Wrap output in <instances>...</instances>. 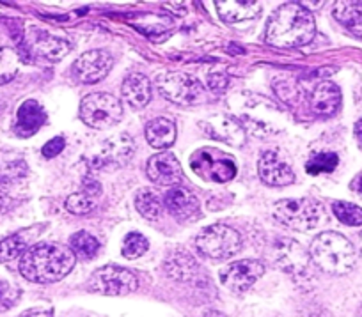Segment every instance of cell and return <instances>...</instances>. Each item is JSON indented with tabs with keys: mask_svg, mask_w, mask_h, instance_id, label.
<instances>
[{
	"mask_svg": "<svg viewBox=\"0 0 362 317\" xmlns=\"http://www.w3.org/2000/svg\"><path fill=\"white\" fill-rule=\"evenodd\" d=\"M316 23L311 13L300 4H283L272 13L267 23V43L277 48H298L311 43Z\"/></svg>",
	"mask_w": 362,
	"mask_h": 317,
	"instance_id": "cell-1",
	"label": "cell"
},
{
	"mask_svg": "<svg viewBox=\"0 0 362 317\" xmlns=\"http://www.w3.org/2000/svg\"><path fill=\"white\" fill-rule=\"evenodd\" d=\"M75 256L68 246L40 243L27 250L20 259V273L34 284H54L68 277L75 266Z\"/></svg>",
	"mask_w": 362,
	"mask_h": 317,
	"instance_id": "cell-2",
	"label": "cell"
},
{
	"mask_svg": "<svg viewBox=\"0 0 362 317\" xmlns=\"http://www.w3.org/2000/svg\"><path fill=\"white\" fill-rule=\"evenodd\" d=\"M313 263L330 275H346L357 263V252L344 236L337 232H323L309 246Z\"/></svg>",
	"mask_w": 362,
	"mask_h": 317,
	"instance_id": "cell-3",
	"label": "cell"
},
{
	"mask_svg": "<svg viewBox=\"0 0 362 317\" xmlns=\"http://www.w3.org/2000/svg\"><path fill=\"white\" fill-rule=\"evenodd\" d=\"M236 119L245 131H252L257 137L274 135L283 128V112L279 107L257 94H245L240 100Z\"/></svg>",
	"mask_w": 362,
	"mask_h": 317,
	"instance_id": "cell-4",
	"label": "cell"
},
{
	"mask_svg": "<svg viewBox=\"0 0 362 317\" xmlns=\"http://www.w3.org/2000/svg\"><path fill=\"white\" fill-rule=\"evenodd\" d=\"M274 217L293 231H311L325 220V209L313 198H284L274 208Z\"/></svg>",
	"mask_w": 362,
	"mask_h": 317,
	"instance_id": "cell-5",
	"label": "cell"
},
{
	"mask_svg": "<svg viewBox=\"0 0 362 317\" xmlns=\"http://www.w3.org/2000/svg\"><path fill=\"white\" fill-rule=\"evenodd\" d=\"M80 119L95 130H109L123 119V104L109 92H93L80 103Z\"/></svg>",
	"mask_w": 362,
	"mask_h": 317,
	"instance_id": "cell-6",
	"label": "cell"
},
{
	"mask_svg": "<svg viewBox=\"0 0 362 317\" xmlns=\"http://www.w3.org/2000/svg\"><path fill=\"white\" fill-rule=\"evenodd\" d=\"M196 249L206 259L226 261L242 250V238L229 225L215 224L199 232L196 238Z\"/></svg>",
	"mask_w": 362,
	"mask_h": 317,
	"instance_id": "cell-7",
	"label": "cell"
},
{
	"mask_svg": "<svg viewBox=\"0 0 362 317\" xmlns=\"http://www.w3.org/2000/svg\"><path fill=\"white\" fill-rule=\"evenodd\" d=\"M139 280L134 271L121 266H103L90 277L89 289L107 296H124L137 289Z\"/></svg>",
	"mask_w": 362,
	"mask_h": 317,
	"instance_id": "cell-8",
	"label": "cell"
},
{
	"mask_svg": "<svg viewBox=\"0 0 362 317\" xmlns=\"http://www.w3.org/2000/svg\"><path fill=\"white\" fill-rule=\"evenodd\" d=\"M156 89L163 97L177 104H194L203 94L199 80L187 73L169 71L156 78Z\"/></svg>",
	"mask_w": 362,
	"mask_h": 317,
	"instance_id": "cell-9",
	"label": "cell"
},
{
	"mask_svg": "<svg viewBox=\"0 0 362 317\" xmlns=\"http://www.w3.org/2000/svg\"><path fill=\"white\" fill-rule=\"evenodd\" d=\"M274 256H276L277 266L293 278H305L311 273V253L295 239H277L274 245Z\"/></svg>",
	"mask_w": 362,
	"mask_h": 317,
	"instance_id": "cell-10",
	"label": "cell"
},
{
	"mask_svg": "<svg viewBox=\"0 0 362 317\" xmlns=\"http://www.w3.org/2000/svg\"><path fill=\"white\" fill-rule=\"evenodd\" d=\"M264 273V264L256 259H242L228 264L221 271V282L233 292H243L252 287Z\"/></svg>",
	"mask_w": 362,
	"mask_h": 317,
	"instance_id": "cell-11",
	"label": "cell"
},
{
	"mask_svg": "<svg viewBox=\"0 0 362 317\" xmlns=\"http://www.w3.org/2000/svg\"><path fill=\"white\" fill-rule=\"evenodd\" d=\"M190 167L197 176L206 181H214V183H228L238 172L233 160L217 158L214 152L206 151V149H201L192 156Z\"/></svg>",
	"mask_w": 362,
	"mask_h": 317,
	"instance_id": "cell-12",
	"label": "cell"
},
{
	"mask_svg": "<svg viewBox=\"0 0 362 317\" xmlns=\"http://www.w3.org/2000/svg\"><path fill=\"white\" fill-rule=\"evenodd\" d=\"M199 128L215 140H221L224 144L233 145V148H242L247 140L245 128L240 124L236 117L228 116V114L210 116L208 119L201 121Z\"/></svg>",
	"mask_w": 362,
	"mask_h": 317,
	"instance_id": "cell-13",
	"label": "cell"
},
{
	"mask_svg": "<svg viewBox=\"0 0 362 317\" xmlns=\"http://www.w3.org/2000/svg\"><path fill=\"white\" fill-rule=\"evenodd\" d=\"M114 66V59L105 50H89L73 64V75L83 83H96L105 78Z\"/></svg>",
	"mask_w": 362,
	"mask_h": 317,
	"instance_id": "cell-14",
	"label": "cell"
},
{
	"mask_svg": "<svg viewBox=\"0 0 362 317\" xmlns=\"http://www.w3.org/2000/svg\"><path fill=\"white\" fill-rule=\"evenodd\" d=\"M25 43L30 54L47 61H59L69 52L71 44L62 37L54 36L40 27H30L25 34Z\"/></svg>",
	"mask_w": 362,
	"mask_h": 317,
	"instance_id": "cell-15",
	"label": "cell"
},
{
	"mask_svg": "<svg viewBox=\"0 0 362 317\" xmlns=\"http://www.w3.org/2000/svg\"><path fill=\"white\" fill-rule=\"evenodd\" d=\"M148 177L158 186H176L183 181V170L176 156L169 151H162L151 156L146 167Z\"/></svg>",
	"mask_w": 362,
	"mask_h": 317,
	"instance_id": "cell-16",
	"label": "cell"
},
{
	"mask_svg": "<svg viewBox=\"0 0 362 317\" xmlns=\"http://www.w3.org/2000/svg\"><path fill=\"white\" fill-rule=\"evenodd\" d=\"M135 151V144L128 135H116L100 145L96 151L93 167L105 169V167H119L132 158Z\"/></svg>",
	"mask_w": 362,
	"mask_h": 317,
	"instance_id": "cell-17",
	"label": "cell"
},
{
	"mask_svg": "<svg viewBox=\"0 0 362 317\" xmlns=\"http://www.w3.org/2000/svg\"><path fill=\"white\" fill-rule=\"evenodd\" d=\"M257 172L270 186H288L295 181V172L276 151H264L257 162Z\"/></svg>",
	"mask_w": 362,
	"mask_h": 317,
	"instance_id": "cell-18",
	"label": "cell"
},
{
	"mask_svg": "<svg viewBox=\"0 0 362 317\" xmlns=\"http://www.w3.org/2000/svg\"><path fill=\"white\" fill-rule=\"evenodd\" d=\"M151 82L142 73H130L123 80V85H121V94H123L124 103L132 107V109L146 107L149 100H151Z\"/></svg>",
	"mask_w": 362,
	"mask_h": 317,
	"instance_id": "cell-19",
	"label": "cell"
},
{
	"mask_svg": "<svg viewBox=\"0 0 362 317\" xmlns=\"http://www.w3.org/2000/svg\"><path fill=\"white\" fill-rule=\"evenodd\" d=\"M163 204H165L167 211L173 215L177 220H185V218H190L192 215L197 213L199 209V202H197L196 195L192 193L187 188H170L165 193V198H163Z\"/></svg>",
	"mask_w": 362,
	"mask_h": 317,
	"instance_id": "cell-20",
	"label": "cell"
},
{
	"mask_svg": "<svg viewBox=\"0 0 362 317\" xmlns=\"http://www.w3.org/2000/svg\"><path fill=\"white\" fill-rule=\"evenodd\" d=\"M341 107V90L334 82H322L311 94V109L318 116H332Z\"/></svg>",
	"mask_w": 362,
	"mask_h": 317,
	"instance_id": "cell-21",
	"label": "cell"
},
{
	"mask_svg": "<svg viewBox=\"0 0 362 317\" xmlns=\"http://www.w3.org/2000/svg\"><path fill=\"white\" fill-rule=\"evenodd\" d=\"M47 121V114H45L43 107L37 101L29 100L22 103L16 114V124L15 131L20 137H30L36 133Z\"/></svg>",
	"mask_w": 362,
	"mask_h": 317,
	"instance_id": "cell-22",
	"label": "cell"
},
{
	"mask_svg": "<svg viewBox=\"0 0 362 317\" xmlns=\"http://www.w3.org/2000/svg\"><path fill=\"white\" fill-rule=\"evenodd\" d=\"M217 9L221 18L226 23L250 22L257 18L261 13L259 2H243V0H224L217 2Z\"/></svg>",
	"mask_w": 362,
	"mask_h": 317,
	"instance_id": "cell-23",
	"label": "cell"
},
{
	"mask_svg": "<svg viewBox=\"0 0 362 317\" xmlns=\"http://www.w3.org/2000/svg\"><path fill=\"white\" fill-rule=\"evenodd\" d=\"M146 140L155 149H167L176 140V123L169 117H155L146 124Z\"/></svg>",
	"mask_w": 362,
	"mask_h": 317,
	"instance_id": "cell-24",
	"label": "cell"
},
{
	"mask_svg": "<svg viewBox=\"0 0 362 317\" xmlns=\"http://www.w3.org/2000/svg\"><path fill=\"white\" fill-rule=\"evenodd\" d=\"M165 271L170 278L180 282H196L201 275V268L189 253L176 252L165 259Z\"/></svg>",
	"mask_w": 362,
	"mask_h": 317,
	"instance_id": "cell-25",
	"label": "cell"
},
{
	"mask_svg": "<svg viewBox=\"0 0 362 317\" xmlns=\"http://www.w3.org/2000/svg\"><path fill=\"white\" fill-rule=\"evenodd\" d=\"M334 18L362 40V2H337L334 6Z\"/></svg>",
	"mask_w": 362,
	"mask_h": 317,
	"instance_id": "cell-26",
	"label": "cell"
},
{
	"mask_svg": "<svg viewBox=\"0 0 362 317\" xmlns=\"http://www.w3.org/2000/svg\"><path fill=\"white\" fill-rule=\"evenodd\" d=\"M69 250L73 252L75 259L82 261H90L93 257H96V253L100 252V241L89 232L82 231L76 232L69 239Z\"/></svg>",
	"mask_w": 362,
	"mask_h": 317,
	"instance_id": "cell-27",
	"label": "cell"
},
{
	"mask_svg": "<svg viewBox=\"0 0 362 317\" xmlns=\"http://www.w3.org/2000/svg\"><path fill=\"white\" fill-rule=\"evenodd\" d=\"M135 205L137 211L146 218V220H156L162 213V201L158 195L149 188H142L135 197Z\"/></svg>",
	"mask_w": 362,
	"mask_h": 317,
	"instance_id": "cell-28",
	"label": "cell"
},
{
	"mask_svg": "<svg viewBox=\"0 0 362 317\" xmlns=\"http://www.w3.org/2000/svg\"><path fill=\"white\" fill-rule=\"evenodd\" d=\"M29 250V238L20 234H11L0 241V263H9V261L18 259L20 256Z\"/></svg>",
	"mask_w": 362,
	"mask_h": 317,
	"instance_id": "cell-29",
	"label": "cell"
},
{
	"mask_svg": "<svg viewBox=\"0 0 362 317\" xmlns=\"http://www.w3.org/2000/svg\"><path fill=\"white\" fill-rule=\"evenodd\" d=\"M20 69V55L13 48H0V85L9 83Z\"/></svg>",
	"mask_w": 362,
	"mask_h": 317,
	"instance_id": "cell-30",
	"label": "cell"
},
{
	"mask_svg": "<svg viewBox=\"0 0 362 317\" xmlns=\"http://www.w3.org/2000/svg\"><path fill=\"white\" fill-rule=\"evenodd\" d=\"M332 211L341 224L350 225V227H358V225H362V208L351 204V202H334Z\"/></svg>",
	"mask_w": 362,
	"mask_h": 317,
	"instance_id": "cell-31",
	"label": "cell"
},
{
	"mask_svg": "<svg viewBox=\"0 0 362 317\" xmlns=\"http://www.w3.org/2000/svg\"><path fill=\"white\" fill-rule=\"evenodd\" d=\"M337 163H339V156L336 152H318L313 156L308 163H305V170L313 176L318 174H330L336 170Z\"/></svg>",
	"mask_w": 362,
	"mask_h": 317,
	"instance_id": "cell-32",
	"label": "cell"
},
{
	"mask_svg": "<svg viewBox=\"0 0 362 317\" xmlns=\"http://www.w3.org/2000/svg\"><path fill=\"white\" fill-rule=\"evenodd\" d=\"M149 249V241L144 234L141 232H130V234L124 238L123 241V253L127 259H139V257L144 256Z\"/></svg>",
	"mask_w": 362,
	"mask_h": 317,
	"instance_id": "cell-33",
	"label": "cell"
},
{
	"mask_svg": "<svg viewBox=\"0 0 362 317\" xmlns=\"http://www.w3.org/2000/svg\"><path fill=\"white\" fill-rule=\"evenodd\" d=\"M64 208L73 215H87L95 209V201L86 191H78V193H71L66 198Z\"/></svg>",
	"mask_w": 362,
	"mask_h": 317,
	"instance_id": "cell-34",
	"label": "cell"
},
{
	"mask_svg": "<svg viewBox=\"0 0 362 317\" xmlns=\"http://www.w3.org/2000/svg\"><path fill=\"white\" fill-rule=\"evenodd\" d=\"M20 299V289L9 282H0V313L8 312Z\"/></svg>",
	"mask_w": 362,
	"mask_h": 317,
	"instance_id": "cell-35",
	"label": "cell"
},
{
	"mask_svg": "<svg viewBox=\"0 0 362 317\" xmlns=\"http://www.w3.org/2000/svg\"><path fill=\"white\" fill-rule=\"evenodd\" d=\"M64 144H66V142H64V138H62V137L52 138L50 142H47V144H45L43 156H45V158H54V156H57L59 152L64 149Z\"/></svg>",
	"mask_w": 362,
	"mask_h": 317,
	"instance_id": "cell-36",
	"label": "cell"
},
{
	"mask_svg": "<svg viewBox=\"0 0 362 317\" xmlns=\"http://www.w3.org/2000/svg\"><path fill=\"white\" fill-rule=\"evenodd\" d=\"M228 82L229 80L224 73H214V75L208 76V87H210L211 90H215V92L224 90L226 87H228Z\"/></svg>",
	"mask_w": 362,
	"mask_h": 317,
	"instance_id": "cell-37",
	"label": "cell"
},
{
	"mask_svg": "<svg viewBox=\"0 0 362 317\" xmlns=\"http://www.w3.org/2000/svg\"><path fill=\"white\" fill-rule=\"evenodd\" d=\"M20 317H54V312L50 309H30Z\"/></svg>",
	"mask_w": 362,
	"mask_h": 317,
	"instance_id": "cell-38",
	"label": "cell"
},
{
	"mask_svg": "<svg viewBox=\"0 0 362 317\" xmlns=\"http://www.w3.org/2000/svg\"><path fill=\"white\" fill-rule=\"evenodd\" d=\"M355 138H357L358 145L362 148V119L355 123Z\"/></svg>",
	"mask_w": 362,
	"mask_h": 317,
	"instance_id": "cell-39",
	"label": "cell"
},
{
	"mask_svg": "<svg viewBox=\"0 0 362 317\" xmlns=\"http://www.w3.org/2000/svg\"><path fill=\"white\" fill-rule=\"evenodd\" d=\"M203 317H226V316L222 312H218V310H210V312L204 313Z\"/></svg>",
	"mask_w": 362,
	"mask_h": 317,
	"instance_id": "cell-40",
	"label": "cell"
},
{
	"mask_svg": "<svg viewBox=\"0 0 362 317\" xmlns=\"http://www.w3.org/2000/svg\"><path fill=\"white\" fill-rule=\"evenodd\" d=\"M358 249H361L362 252V232H361V238H358Z\"/></svg>",
	"mask_w": 362,
	"mask_h": 317,
	"instance_id": "cell-41",
	"label": "cell"
},
{
	"mask_svg": "<svg viewBox=\"0 0 362 317\" xmlns=\"http://www.w3.org/2000/svg\"><path fill=\"white\" fill-rule=\"evenodd\" d=\"M358 191L362 193V177H361V181H358Z\"/></svg>",
	"mask_w": 362,
	"mask_h": 317,
	"instance_id": "cell-42",
	"label": "cell"
}]
</instances>
